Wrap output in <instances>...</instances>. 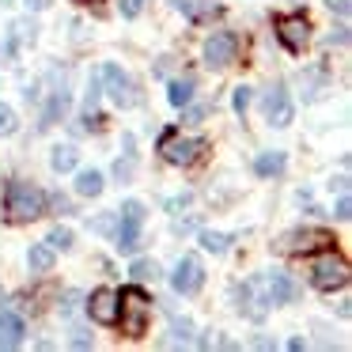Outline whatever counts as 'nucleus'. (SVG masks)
I'll use <instances>...</instances> for the list:
<instances>
[{
  "mask_svg": "<svg viewBox=\"0 0 352 352\" xmlns=\"http://www.w3.org/2000/svg\"><path fill=\"white\" fill-rule=\"evenodd\" d=\"M4 208H8L12 223H31V220H38V216L46 212V193H42L38 186H31V182H12Z\"/></svg>",
  "mask_w": 352,
  "mask_h": 352,
  "instance_id": "f257e3e1",
  "label": "nucleus"
},
{
  "mask_svg": "<svg viewBox=\"0 0 352 352\" xmlns=\"http://www.w3.org/2000/svg\"><path fill=\"white\" fill-rule=\"evenodd\" d=\"M148 314H152V299L140 288H125L118 296V322H122V333L140 337L148 329Z\"/></svg>",
  "mask_w": 352,
  "mask_h": 352,
  "instance_id": "f03ea898",
  "label": "nucleus"
},
{
  "mask_svg": "<svg viewBox=\"0 0 352 352\" xmlns=\"http://www.w3.org/2000/svg\"><path fill=\"white\" fill-rule=\"evenodd\" d=\"M140 228H144V205L140 201H125L118 208V228H114V246L122 254H133L140 246Z\"/></svg>",
  "mask_w": 352,
  "mask_h": 352,
  "instance_id": "7ed1b4c3",
  "label": "nucleus"
},
{
  "mask_svg": "<svg viewBox=\"0 0 352 352\" xmlns=\"http://www.w3.org/2000/svg\"><path fill=\"white\" fill-rule=\"evenodd\" d=\"M311 284L318 292H333V288H344L349 284V261L333 250H322V258L311 265Z\"/></svg>",
  "mask_w": 352,
  "mask_h": 352,
  "instance_id": "20e7f679",
  "label": "nucleus"
},
{
  "mask_svg": "<svg viewBox=\"0 0 352 352\" xmlns=\"http://www.w3.org/2000/svg\"><path fill=\"white\" fill-rule=\"evenodd\" d=\"M201 152H205V140H197V137L167 133V137L160 140V155H163L167 163H175V167H190V163H197Z\"/></svg>",
  "mask_w": 352,
  "mask_h": 352,
  "instance_id": "39448f33",
  "label": "nucleus"
},
{
  "mask_svg": "<svg viewBox=\"0 0 352 352\" xmlns=\"http://www.w3.org/2000/svg\"><path fill=\"white\" fill-rule=\"evenodd\" d=\"M99 84H107V95H110L114 107H133V102H137V84H133L118 65H102V69H99Z\"/></svg>",
  "mask_w": 352,
  "mask_h": 352,
  "instance_id": "423d86ee",
  "label": "nucleus"
},
{
  "mask_svg": "<svg viewBox=\"0 0 352 352\" xmlns=\"http://www.w3.org/2000/svg\"><path fill=\"white\" fill-rule=\"evenodd\" d=\"M329 246H333V235L326 228H303V231L284 235V250L288 254H322Z\"/></svg>",
  "mask_w": 352,
  "mask_h": 352,
  "instance_id": "0eeeda50",
  "label": "nucleus"
},
{
  "mask_svg": "<svg viewBox=\"0 0 352 352\" xmlns=\"http://www.w3.org/2000/svg\"><path fill=\"white\" fill-rule=\"evenodd\" d=\"M201 284H205V265H201L193 254H186L175 265V273H170V288H175L178 296H193V292H201Z\"/></svg>",
  "mask_w": 352,
  "mask_h": 352,
  "instance_id": "6e6552de",
  "label": "nucleus"
},
{
  "mask_svg": "<svg viewBox=\"0 0 352 352\" xmlns=\"http://www.w3.org/2000/svg\"><path fill=\"white\" fill-rule=\"evenodd\" d=\"M235 57H239V38H235V34L216 31L212 38L205 42V65H208V69H228Z\"/></svg>",
  "mask_w": 352,
  "mask_h": 352,
  "instance_id": "1a4fd4ad",
  "label": "nucleus"
},
{
  "mask_svg": "<svg viewBox=\"0 0 352 352\" xmlns=\"http://www.w3.org/2000/svg\"><path fill=\"white\" fill-rule=\"evenodd\" d=\"M239 311L246 314V318H265V311H269V292H265V280H246L243 288H239Z\"/></svg>",
  "mask_w": 352,
  "mask_h": 352,
  "instance_id": "9d476101",
  "label": "nucleus"
},
{
  "mask_svg": "<svg viewBox=\"0 0 352 352\" xmlns=\"http://www.w3.org/2000/svg\"><path fill=\"white\" fill-rule=\"evenodd\" d=\"M276 34H280L284 46L299 54V50L311 42V23H307V16H280L276 19Z\"/></svg>",
  "mask_w": 352,
  "mask_h": 352,
  "instance_id": "9b49d317",
  "label": "nucleus"
},
{
  "mask_svg": "<svg viewBox=\"0 0 352 352\" xmlns=\"http://www.w3.org/2000/svg\"><path fill=\"white\" fill-rule=\"evenodd\" d=\"M87 311H91V318L99 322V326H114V322H118V292H114V288L91 292V303H87Z\"/></svg>",
  "mask_w": 352,
  "mask_h": 352,
  "instance_id": "f8f14e48",
  "label": "nucleus"
},
{
  "mask_svg": "<svg viewBox=\"0 0 352 352\" xmlns=\"http://www.w3.org/2000/svg\"><path fill=\"white\" fill-rule=\"evenodd\" d=\"M261 107H265V118L273 125H292V99H288V91L284 87H273V91H265V99H261Z\"/></svg>",
  "mask_w": 352,
  "mask_h": 352,
  "instance_id": "ddd939ff",
  "label": "nucleus"
},
{
  "mask_svg": "<svg viewBox=\"0 0 352 352\" xmlns=\"http://www.w3.org/2000/svg\"><path fill=\"white\" fill-rule=\"evenodd\" d=\"M265 292H269V303H292L299 296V284L292 280L288 273H269L265 276Z\"/></svg>",
  "mask_w": 352,
  "mask_h": 352,
  "instance_id": "4468645a",
  "label": "nucleus"
},
{
  "mask_svg": "<svg viewBox=\"0 0 352 352\" xmlns=\"http://www.w3.org/2000/svg\"><path fill=\"white\" fill-rule=\"evenodd\" d=\"M23 318L19 314H12V311H4L0 314V349H16L19 341H23Z\"/></svg>",
  "mask_w": 352,
  "mask_h": 352,
  "instance_id": "2eb2a0df",
  "label": "nucleus"
},
{
  "mask_svg": "<svg viewBox=\"0 0 352 352\" xmlns=\"http://www.w3.org/2000/svg\"><path fill=\"white\" fill-rule=\"evenodd\" d=\"M254 170H258L261 178H273L284 170V152H261L258 160H254Z\"/></svg>",
  "mask_w": 352,
  "mask_h": 352,
  "instance_id": "dca6fc26",
  "label": "nucleus"
},
{
  "mask_svg": "<svg viewBox=\"0 0 352 352\" xmlns=\"http://www.w3.org/2000/svg\"><path fill=\"white\" fill-rule=\"evenodd\" d=\"M167 99H170V107H178V110H182L186 102L193 99V80H190V76H182V80H170V87H167Z\"/></svg>",
  "mask_w": 352,
  "mask_h": 352,
  "instance_id": "f3484780",
  "label": "nucleus"
},
{
  "mask_svg": "<svg viewBox=\"0 0 352 352\" xmlns=\"http://www.w3.org/2000/svg\"><path fill=\"white\" fill-rule=\"evenodd\" d=\"M76 193L80 197H99L102 193V175L99 170H80L76 175Z\"/></svg>",
  "mask_w": 352,
  "mask_h": 352,
  "instance_id": "a211bd4d",
  "label": "nucleus"
},
{
  "mask_svg": "<svg viewBox=\"0 0 352 352\" xmlns=\"http://www.w3.org/2000/svg\"><path fill=\"white\" fill-rule=\"evenodd\" d=\"M31 269L34 273H50V269H54V246L50 243H38V246H31Z\"/></svg>",
  "mask_w": 352,
  "mask_h": 352,
  "instance_id": "6ab92c4d",
  "label": "nucleus"
},
{
  "mask_svg": "<svg viewBox=\"0 0 352 352\" xmlns=\"http://www.w3.org/2000/svg\"><path fill=\"white\" fill-rule=\"evenodd\" d=\"M76 160H80V152H76V148H69V144H65V148H54V155H50L54 170H61V175H65V170L76 167Z\"/></svg>",
  "mask_w": 352,
  "mask_h": 352,
  "instance_id": "aec40b11",
  "label": "nucleus"
},
{
  "mask_svg": "<svg viewBox=\"0 0 352 352\" xmlns=\"http://www.w3.org/2000/svg\"><path fill=\"white\" fill-rule=\"evenodd\" d=\"M129 273H133V280H155V276H160V265H155V261H148V258H137Z\"/></svg>",
  "mask_w": 352,
  "mask_h": 352,
  "instance_id": "412c9836",
  "label": "nucleus"
},
{
  "mask_svg": "<svg viewBox=\"0 0 352 352\" xmlns=\"http://www.w3.org/2000/svg\"><path fill=\"white\" fill-rule=\"evenodd\" d=\"M201 246H205V250H212V254H223L231 246V239L220 235V231H201Z\"/></svg>",
  "mask_w": 352,
  "mask_h": 352,
  "instance_id": "4be33fe9",
  "label": "nucleus"
},
{
  "mask_svg": "<svg viewBox=\"0 0 352 352\" xmlns=\"http://www.w3.org/2000/svg\"><path fill=\"white\" fill-rule=\"evenodd\" d=\"M46 243L54 246V250H69V246H72V231H69V228H54Z\"/></svg>",
  "mask_w": 352,
  "mask_h": 352,
  "instance_id": "5701e85b",
  "label": "nucleus"
},
{
  "mask_svg": "<svg viewBox=\"0 0 352 352\" xmlns=\"http://www.w3.org/2000/svg\"><path fill=\"white\" fill-rule=\"evenodd\" d=\"M8 133H16V114H12V107L0 102V137H8Z\"/></svg>",
  "mask_w": 352,
  "mask_h": 352,
  "instance_id": "b1692460",
  "label": "nucleus"
},
{
  "mask_svg": "<svg viewBox=\"0 0 352 352\" xmlns=\"http://www.w3.org/2000/svg\"><path fill=\"white\" fill-rule=\"evenodd\" d=\"M186 114H182V122H190V125H201L205 122V114H208V107H190V102H186Z\"/></svg>",
  "mask_w": 352,
  "mask_h": 352,
  "instance_id": "393cba45",
  "label": "nucleus"
},
{
  "mask_svg": "<svg viewBox=\"0 0 352 352\" xmlns=\"http://www.w3.org/2000/svg\"><path fill=\"white\" fill-rule=\"evenodd\" d=\"M231 102H235L239 114H246V107H250V87H235V99Z\"/></svg>",
  "mask_w": 352,
  "mask_h": 352,
  "instance_id": "a878e982",
  "label": "nucleus"
},
{
  "mask_svg": "<svg viewBox=\"0 0 352 352\" xmlns=\"http://www.w3.org/2000/svg\"><path fill=\"white\" fill-rule=\"evenodd\" d=\"M144 4H148V0H122V16H140V12H144Z\"/></svg>",
  "mask_w": 352,
  "mask_h": 352,
  "instance_id": "bb28decb",
  "label": "nucleus"
},
{
  "mask_svg": "<svg viewBox=\"0 0 352 352\" xmlns=\"http://www.w3.org/2000/svg\"><path fill=\"white\" fill-rule=\"evenodd\" d=\"M114 228H118L114 216H102V220H95V231H102V235H114Z\"/></svg>",
  "mask_w": 352,
  "mask_h": 352,
  "instance_id": "cd10ccee",
  "label": "nucleus"
},
{
  "mask_svg": "<svg viewBox=\"0 0 352 352\" xmlns=\"http://www.w3.org/2000/svg\"><path fill=\"white\" fill-rule=\"evenodd\" d=\"M349 216H352V201L341 197V201H337V220H349Z\"/></svg>",
  "mask_w": 352,
  "mask_h": 352,
  "instance_id": "c85d7f7f",
  "label": "nucleus"
},
{
  "mask_svg": "<svg viewBox=\"0 0 352 352\" xmlns=\"http://www.w3.org/2000/svg\"><path fill=\"white\" fill-rule=\"evenodd\" d=\"M326 4L337 12V16H349V0H326Z\"/></svg>",
  "mask_w": 352,
  "mask_h": 352,
  "instance_id": "c756f323",
  "label": "nucleus"
},
{
  "mask_svg": "<svg viewBox=\"0 0 352 352\" xmlns=\"http://www.w3.org/2000/svg\"><path fill=\"white\" fill-rule=\"evenodd\" d=\"M27 8H34V12H42V8H50V0H27Z\"/></svg>",
  "mask_w": 352,
  "mask_h": 352,
  "instance_id": "7c9ffc66",
  "label": "nucleus"
}]
</instances>
